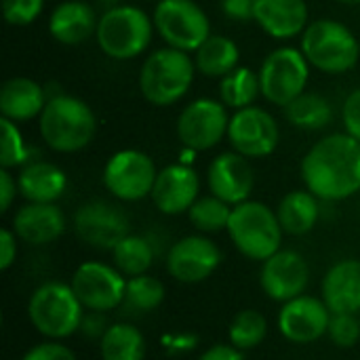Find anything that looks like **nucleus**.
Returning <instances> with one entry per match:
<instances>
[{"label":"nucleus","instance_id":"6","mask_svg":"<svg viewBox=\"0 0 360 360\" xmlns=\"http://www.w3.org/2000/svg\"><path fill=\"white\" fill-rule=\"evenodd\" d=\"M300 49L312 68L333 76L354 70L360 59V42L354 32L329 17L308 23Z\"/></svg>","mask_w":360,"mask_h":360},{"label":"nucleus","instance_id":"41","mask_svg":"<svg viewBox=\"0 0 360 360\" xmlns=\"http://www.w3.org/2000/svg\"><path fill=\"white\" fill-rule=\"evenodd\" d=\"M17 234L8 228L0 230V270L6 272L17 259Z\"/></svg>","mask_w":360,"mask_h":360},{"label":"nucleus","instance_id":"39","mask_svg":"<svg viewBox=\"0 0 360 360\" xmlns=\"http://www.w3.org/2000/svg\"><path fill=\"white\" fill-rule=\"evenodd\" d=\"M342 122H344V131L360 141V89L352 91L346 97L342 105Z\"/></svg>","mask_w":360,"mask_h":360},{"label":"nucleus","instance_id":"17","mask_svg":"<svg viewBox=\"0 0 360 360\" xmlns=\"http://www.w3.org/2000/svg\"><path fill=\"white\" fill-rule=\"evenodd\" d=\"M331 321V310L323 302V297L300 295L287 304H283L278 312V331L291 344H314L327 335Z\"/></svg>","mask_w":360,"mask_h":360},{"label":"nucleus","instance_id":"7","mask_svg":"<svg viewBox=\"0 0 360 360\" xmlns=\"http://www.w3.org/2000/svg\"><path fill=\"white\" fill-rule=\"evenodd\" d=\"M154 32V21L143 8L118 4L99 17L95 40L105 57L129 61L150 49Z\"/></svg>","mask_w":360,"mask_h":360},{"label":"nucleus","instance_id":"16","mask_svg":"<svg viewBox=\"0 0 360 360\" xmlns=\"http://www.w3.org/2000/svg\"><path fill=\"white\" fill-rule=\"evenodd\" d=\"M310 283V266L306 257L293 249H281L262 262L259 287L272 302L287 304L306 293Z\"/></svg>","mask_w":360,"mask_h":360},{"label":"nucleus","instance_id":"25","mask_svg":"<svg viewBox=\"0 0 360 360\" xmlns=\"http://www.w3.org/2000/svg\"><path fill=\"white\" fill-rule=\"evenodd\" d=\"M17 186L27 202H57L68 190V175L53 162L30 160L21 167Z\"/></svg>","mask_w":360,"mask_h":360},{"label":"nucleus","instance_id":"35","mask_svg":"<svg viewBox=\"0 0 360 360\" xmlns=\"http://www.w3.org/2000/svg\"><path fill=\"white\" fill-rule=\"evenodd\" d=\"M2 127V143H0V167L15 169L30 162V148L23 141L21 129L17 122L8 118H0Z\"/></svg>","mask_w":360,"mask_h":360},{"label":"nucleus","instance_id":"23","mask_svg":"<svg viewBox=\"0 0 360 360\" xmlns=\"http://www.w3.org/2000/svg\"><path fill=\"white\" fill-rule=\"evenodd\" d=\"M321 297L331 312H360V259L333 264L321 285Z\"/></svg>","mask_w":360,"mask_h":360},{"label":"nucleus","instance_id":"18","mask_svg":"<svg viewBox=\"0 0 360 360\" xmlns=\"http://www.w3.org/2000/svg\"><path fill=\"white\" fill-rule=\"evenodd\" d=\"M207 186L213 196L236 207L251 198L255 188V171L247 156L234 150L221 152L207 169Z\"/></svg>","mask_w":360,"mask_h":360},{"label":"nucleus","instance_id":"21","mask_svg":"<svg viewBox=\"0 0 360 360\" xmlns=\"http://www.w3.org/2000/svg\"><path fill=\"white\" fill-rule=\"evenodd\" d=\"M253 21L276 40H289L300 34L310 23L306 0H255Z\"/></svg>","mask_w":360,"mask_h":360},{"label":"nucleus","instance_id":"32","mask_svg":"<svg viewBox=\"0 0 360 360\" xmlns=\"http://www.w3.org/2000/svg\"><path fill=\"white\" fill-rule=\"evenodd\" d=\"M266 335H268L266 316L259 310H251V308L240 310L228 327L230 344L234 348H238L240 352L255 350L257 346H262Z\"/></svg>","mask_w":360,"mask_h":360},{"label":"nucleus","instance_id":"12","mask_svg":"<svg viewBox=\"0 0 360 360\" xmlns=\"http://www.w3.org/2000/svg\"><path fill=\"white\" fill-rule=\"evenodd\" d=\"M70 285L84 310L108 314L124 304L127 276L116 266L103 262H84L74 270Z\"/></svg>","mask_w":360,"mask_h":360},{"label":"nucleus","instance_id":"8","mask_svg":"<svg viewBox=\"0 0 360 360\" xmlns=\"http://www.w3.org/2000/svg\"><path fill=\"white\" fill-rule=\"evenodd\" d=\"M310 63L302 49L281 46L266 55L259 65V86L262 97L272 105L287 108L293 99L306 93L310 78Z\"/></svg>","mask_w":360,"mask_h":360},{"label":"nucleus","instance_id":"36","mask_svg":"<svg viewBox=\"0 0 360 360\" xmlns=\"http://www.w3.org/2000/svg\"><path fill=\"white\" fill-rule=\"evenodd\" d=\"M329 340L338 348H354L360 340V319L359 314H346V312H331L329 329H327Z\"/></svg>","mask_w":360,"mask_h":360},{"label":"nucleus","instance_id":"45","mask_svg":"<svg viewBox=\"0 0 360 360\" xmlns=\"http://www.w3.org/2000/svg\"><path fill=\"white\" fill-rule=\"evenodd\" d=\"M167 352L175 354V352H190L194 346H196V338L192 335H173V338H167Z\"/></svg>","mask_w":360,"mask_h":360},{"label":"nucleus","instance_id":"31","mask_svg":"<svg viewBox=\"0 0 360 360\" xmlns=\"http://www.w3.org/2000/svg\"><path fill=\"white\" fill-rule=\"evenodd\" d=\"M257 95H262L259 74L251 68L238 65L236 70L219 78V101L234 112L255 105Z\"/></svg>","mask_w":360,"mask_h":360},{"label":"nucleus","instance_id":"5","mask_svg":"<svg viewBox=\"0 0 360 360\" xmlns=\"http://www.w3.org/2000/svg\"><path fill=\"white\" fill-rule=\"evenodd\" d=\"M226 232L236 251L251 262H266L283 249L281 245L285 230L278 221V215L259 200L249 198L236 205Z\"/></svg>","mask_w":360,"mask_h":360},{"label":"nucleus","instance_id":"27","mask_svg":"<svg viewBox=\"0 0 360 360\" xmlns=\"http://www.w3.org/2000/svg\"><path fill=\"white\" fill-rule=\"evenodd\" d=\"M238 61H240L238 44L232 38L219 34H211L194 51L196 72H200L207 78H224L226 74L238 68Z\"/></svg>","mask_w":360,"mask_h":360},{"label":"nucleus","instance_id":"22","mask_svg":"<svg viewBox=\"0 0 360 360\" xmlns=\"http://www.w3.org/2000/svg\"><path fill=\"white\" fill-rule=\"evenodd\" d=\"M99 17L84 0H63L49 17V34L65 46H76L95 36Z\"/></svg>","mask_w":360,"mask_h":360},{"label":"nucleus","instance_id":"9","mask_svg":"<svg viewBox=\"0 0 360 360\" xmlns=\"http://www.w3.org/2000/svg\"><path fill=\"white\" fill-rule=\"evenodd\" d=\"M152 21L167 46L186 53H194L211 36V21L196 0H158Z\"/></svg>","mask_w":360,"mask_h":360},{"label":"nucleus","instance_id":"46","mask_svg":"<svg viewBox=\"0 0 360 360\" xmlns=\"http://www.w3.org/2000/svg\"><path fill=\"white\" fill-rule=\"evenodd\" d=\"M340 4H360V0H335Z\"/></svg>","mask_w":360,"mask_h":360},{"label":"nucleus","instance_id":"4","mask_svg":"<svg viewBox=\"0 0 360 360\" xmlns=\"http://www.w3.org/2000/svg\"><path fill=\"white\" fill-rule=\"evenodd\" d=\"M27 319L42 338L61 342L80 331L84 306L76 297L72 285L49 281L32 291L27 300Z\"/></svg>","mask_w":360,"mask_h":360},{"label":"nucleus","instance_id":"47","mask_svg":"<svg viewBox=\"0 0 360 360\" xmlns=\"http://www.w3.org/2000/svg\"><path fill=\"white\" fill-rule=\"evenodd\" d=\"M150 2H152V0H150ZM154 2H158V0H154Z\"/></svg>","mask_w":360,"mask_h":360},{"label":"nucleus","instance_id":"13","mask_svg":"<svg viewBox=\"0 0 360 360\" xmlns=\"http://www.w3.org/2000/svg\"><path fill=\"white\" fill-rule=\"evenodd\" d=\"M228 141L234 152L251 158H266L274 154L281 141V129L276 118L259 108L249 105L243 110H236L230 116L228 124Z\"/></svg>","mask_w":360,"mask_h":360},{"label":"nucleus","instance_id":"15","mask_svg":"<svg viewBox=\"0 0 360 360\" xmlns=\"http://www.w3.org/2000/svg\"><path fill=\"white\" fill-rule=\"evenodd\" d=\"M129 228L127 213L108 200L84 202L74 213L76 236L93 249L112 251L124 236L131 234Z\"/></svg>","mask_w":360,"mask_h":360},{"label":"nucleus","instance_id":"29","mask_svg":"<svg viewBox=\"0 0 360 360\" xmlns=\"http://www.w3.org/2000/svg\"><path fill=\"white\" fill-rule=\"evenodd\" d=\"M287 120L302 131H321L333 122V105L319 93H302L285 108Z\"/></svg>","mask_w":360,"mask_h":360},{"label":"nucleus","instance_id":"42","mask_svg":"<svg viewBox=\"0 0 360 360\" xmlns=\"http://www.w3.org/2000/svg\"><path fill=\"white\" fill-rule=\"evenodd\" d=\"M19 194L17 177L11 175V169H0V213H6Z\"/></svg>","mask_w":360,"mask_h":360},{"label":"nucleus","instance_id":"19","mask_svg":"<svg viewBox=\"0 0 360 360\" xmlns=\"http://www.w3.org/2000/svg\"><path fill=\"white\" fill-rule=\"evenodd\" d=\"M200 196V177L198 173L184 162L167 165L158 171L152 202L162 215H181Z\"/></svg>","mask_w":360,"mask_h":360},{"label":"nucleus","instance_id":"33","mask_svg":"<svg viewBox=\"0 0 360 360\" xmlns=\"http://www.w3.org/2000/svg\"><path fill=\"white\" fill-rule=\"evenodd\" d=\"M232 209H234L232 205L224 202L213 194L198 196V200L188 211V219L200 234H213V232L228 230Z\"/></svg>","mask_w":360,"mask_h":360},{"label":"nucleus","instance_id":"30","mask_svg":"<svg viewBox=\"0 0 360 360\" xmlns=\"http://www.w3.org/2000/svg\"><path fill=\"white\" fill-rule=\"evenodd\" d=\"M154 257H156V251H154L152 240L141 234H129L112 249L114 266L127 278L148 274V270L154 264Z\"/></svg>","mask_w":360,"mask_h":360},{"label":"nucleus","instance_id":"1","mask_svg":"<svg viewBox=\"0 0 360 360\" xmlns=\"http://www.w3.org/2000/svg\"><path fill=\"white\" fill-rule=\"evenodd\" d=\"M306 190L325 202H340L360 192V141L333 133L321 137L302 158Z\"/></svg>","mask_w":360,"mask_h":360},{"label":"nucleus","instance_id":"11","mask_svg":"<svg viewBox=\"0 0 360 360\" xmlns=\"http://www.w3.org/2000/svg\"><path fill=\"white\" fill-rule=\"evenodd\" d=\"M230 114L228 108L219 99L198 97L190 101L175 124L177 139L192 152L213 150L228 137Z\"/></svg>","mask_w":360,"mask_h":360},{"label":"nucleus","instance_id":"34","mask_svg":"<svg viewBox=\"0 0 360 360\" xmlns=\"http://www.w3.org/2000/svg\"><path fill=\"white\" fill-rule=\"evenodd\" d=\"M165 285L152 274H139L127 278V293H124V308L129 312H154L165 302Z\"/></svg>","mask_w":360,"mask_h":360},{"label":"nucleus","instance_id":"2","mask_svg":"<svg viewBox=\"0 0 360 360\" xmlns=\"http://www.w3.org/2000/svg\"><path fill=\"white\" fill-rule=\"evenodd\" d=\"M38 131L46 148L53 152L76 154L93 141L97 133V118L86 101L59 93L49 97L38 118Z\"/></svg>","mask_w":360,"mask_h":360},{"label":"nucleus","instance_id":"43","mask_svg":"<svg viewBox=\"0 0 360 360\" xmlns=\"http://www.w3.org/2000/svg\"><path fill=\"white\" fill-rule=\"evenodd\" d=\"M253 2L255 0H221V11L232 21H253Z\"/></svg>","mask_w":360,"mask_h":360},{"label":"nucleus","instance_id":"40","mask_svg":"<svg viewBox=\"0 0 360 360\" xmlns=\"http://www.w3.org/2000/svg\"><path fill=\"white\" fill-rule=\"evenodd\" d=\"M110 323L105 319V312H93V310H86L84 312V319L80 323V335L86 338V340H101L108 331Z\"/></svg>","mask_w":360,"mask_h":360},{"label":"nucleus","instance_id":"37","mask_svg":"<svg viewBox=\"0 0 360 360\" xmlns=\"http://www.w3.org/2000/svg\"><path fill=\"white\" fill-rule=\"evenodd\" d=\"M44 8V0H2V17L8 25L23 27L34 23Z\"/></svg>","mask_w":360,"mask_h":360},{"label":"nucleus","instance_id":"20","mask_svg":"<svg viewBox=\"0 0 360 360\" xmlns=\"http://www.w3.org/2000/svg\"><path fill=\"white\" fill-rule=\"evenodd\" d=\"M11 230L27 245H51L65 232V215L55 202H25L13 215Z\"/></svg>","mask_w":360,"mask_h":360},{"label":"nucleus","instance_id":"10","mask_svg":"<svg viewBox=\"0 0 360 360\" xmlns=\"http://www.w3.org/2000/svg\"><path fill=\"white\" fill-rule=\"evenodd\" d=\"M158 169L150 154L127 148L112 154L103 167V186L105 190L122 202H137L152 196Z\"/></svg>","mask_w":360,"mask_h":360},{"label":"nucleus","instance_id":"44","mask_svg":"<svg viewBox=\"0 0 360 360\" xmlns=\"http://www.w3.org/2000/svg\"><path fill=\"white\" fill-rule=\"evenodd\" d=\"M198 360H245V354L232 344H213L198 356Z\"/></svg>","mask_w":360,"mask_h":360},{"label":"nucleus","instance_id":"24","mask_svg":"<svg viewBox=\"0 0 360 360\" xmlns=\"http://www.w3.org/2000/svg\"><path fill=\"white\" fill-rule=\"evenodd\" d=\"M46 101L42 84L27 76H13L0 86V114L17 124L40 118Z\"/></svg>","mask_w":360,"mask_h":360},{"label":"nucleus","instance_id":"28","mask_svg":"<svg viewBox=\"0 0 360 360\" xmlns=\"http://www.w3.org/2000/svg\"><path fill=\"white\" fill-rule=\"evenodd\" d=\"M146 338L131 323H114L99 340L101 360H146Z\"/></svg>","mask_w":360,"mask_h":360},{"label":"nucleus","instance_id":"3","mask_svg":"<svg viewBox=\"0 0 360 360\" xmlns=\"http://www.w3.org/2000/svg\"><path fill=\"white\" fill-rule=\"evenodd\" d=\"M196 74V63L190 53L165 46L152 51L139 70V91L152 105L167 108L181 101Z\"/></svg>","mask_w":360,"mask_h":360},{"label":"nucleus","instance_id":"38","mask_svg":"<svg viewBox=\"0 0 360 360\" xmlns=\"http://www.w3.org/2000/svg\"><path fill=\"white\" fill-rule=\"evenodd\" d=\"M21 360H78L76 354L61 342L46 340L42 344L32 346Z\"/></svg>","mask_w":360,"mask_h":360},{"label":"nucleus","instance_id":"14","mask_svg":"<svg viewBox=\"0 0 360 360\" xmlns=\"http://www.w3.org/2000/svg\"><path fill=\"white\" fill-rule=\"evenodd\" d=\"M221 249L205 234H190L175 240L167 253V272L184 285H198L221 266Z\"/></svg>","mask_w":360,"mask_h":360},{"label":"nucleus","instance_id":"26","mask_svg":"<svg viewBox=\"0 0 360 360\" xmlns=\"http://www.w3.org/2000/svg\"><path fill=\"white\" fill-rule=\"evenodd\" d=\"M278 221L289 236H304L314 230L321 217V198L310 190H293L285 194L276 209Z\"/></svg>","mask_w":360,"mask_h":360}]
</instances>
